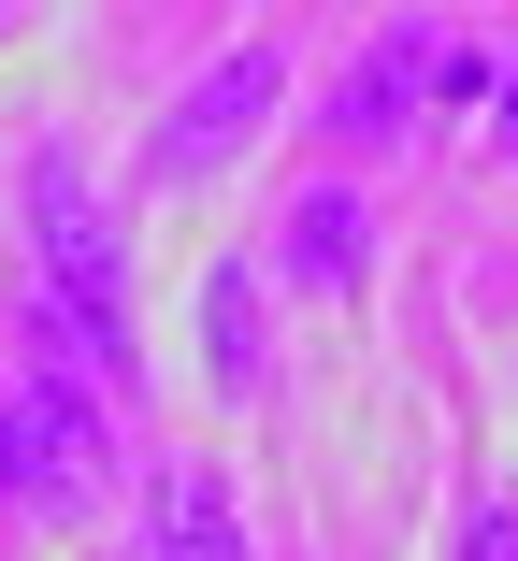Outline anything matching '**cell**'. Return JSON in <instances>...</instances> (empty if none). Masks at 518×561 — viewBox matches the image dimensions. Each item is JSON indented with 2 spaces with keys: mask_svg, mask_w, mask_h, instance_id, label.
<instances>
[{
  "mask_svg": "<svg viewBox=\"0 0 518 561\" xmlns=\"http://www.w3.org/2000/svg\"><path fill=\"white\" fill-rule=\"evenodd\" d=\"M30 274H44V331L101 389H130V260H116V216H101L72 145H30Z\"/></svg>",
  "mask_w": 518,
  "mask_h": 561,
  "instance_id": "cell-1",
  "label": "cell"
},
{
  "mask_svg": "<svg viewBox=\"0 0 518 561\" xmlns=\"http://www.w3.org/2000/svg\"><path fill=\"white\" fill-rule=\"evenodd\" d=\"M274 101H288V44H231V58H217V72H202V87L173 101V116L145 130V173H159V187L231 173V159L274 130Z\"/></svg>",
  "mask_w": 518,
  "mask_h": 561,
  "instance_id": "cell-2",
  "label": "cell"
},
{
  "mask_svg": "<svg viewBox=\"0 0 518 561\" xmlns=\"http://www.w3.org/2000/svg\"><path fill=\"white\" fill-rule=\"evenodd\" d=\"M101 476H116V417H101V375L44 331V360H30V403H15V490L44 504H87Z\"/></svg>",
  "mask_w": 518,
  "mask_h": 561,
  "instance_id": "cell-3",
  "label": "cell"
},
{
  "mask_svg": "<svg viewBox=\"0 0 518 561\" xmlns=\"http://www.w3.org/2000/svg\"><path fill=\"white\" fill-rule=\"evenodd\" d=\"M360 274H375V202L360 187H302L288 202V288L302 302H346Z\"/></svg>",
  "mask_w": 518,
  "mask_h": 561,
  "instance_id": "cell-4",
  "label": "cell"
},
{
  "mask_svg": "<svg viewBox=\"0 0 518 561\" xmlns=\"http://www.w3.org/2000/svg\"><path fill=\"white\" fill-rule=\"evenodd\" d=\"M433 30H389V44H360V72H346V101H332V145H403L418 130V87H433Z\"/></svg>",
  "mask_w": 518,
  "mask_h": 561,
  "instance_id": "cell-5",
  "label": "cell"
},
{
  "mask_svg": "<svg viewBox=\"0 0 518 561\" xmlns=\"http://www.w3.org/2000/svg\"><path fill=\"white\" fill-rule=\"evenodd\" d=\"M159 561H260L217 461H173V476H159Z\"/></svg>",
  "mask_w": 518,
  "mask_h": 561,
  "instance_id": "cell-6",
  "label": "cell"
},
{
  "mask_svg": "<svg viewBox=\"0 0 518 561\" xmlns=\"http://www.w3.org/2000/svg\"><path fill=\"white\" fill-rule=\"evenodd\" d=\"M202 375H217L231 403H260V274L245 260L202 274Z\"/></svg>",
  "mask_w": 518,
  "mask_h": 561,
  "instance_id": "cell-7",
  "label": "cell"
},
{
  "mask_svg": "<svg viewBox=\"0 0 518 561\" xmlns=\"http://www.w3.org/2000/svg\"><path fill=\"white\" fill-rule=\"evenodd\" d=\"M447 561H518V504H504V490L461 504V547H447Z\"/></svg>",
  "mask_w": 518,
  "mask_h": 561,
  "instance_id": "cell-8",
  "label": "cell"
},
{
  "mask_svg": "<svg viewBox=\"0 0 518 561\" xmlns=\"http://www.w3.org/2000/svg\"><path fill=\"white\" fill-rule=\"evenodd\" d=\"M490 145L518 159V72H490Z\"/></svg>",
  "mask_w": 518,
  "mask_h": 561,
  "instance_id": "cell-9",
  "label": "cell"
}]
</instances>
